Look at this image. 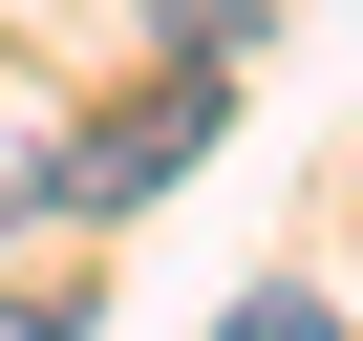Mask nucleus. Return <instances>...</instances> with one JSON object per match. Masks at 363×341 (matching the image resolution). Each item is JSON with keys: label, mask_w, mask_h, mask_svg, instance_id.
I'll return each mask as SVG.
<instances>
[{"label": "nucleus", "mask_w": 363, "mask_h": 341, "mask_svg": "<svg viewBox=\"0 0 363 341\" xmlns=\"http://www.w3.org/2000/svg\"><path fill=\"white\" fill-rule=\"evenodd\" d=\"M0 341H86V320H65V299H0Z\"/></svg>", "instance_id": "f03ea898"}, {"label": "nucleus", "mask_w": 363, "mask_h": 341, "mask_svg": "<svg viewBox=\"0 0 363 341\" xmlns=\"http://www.w3.org/2000/svg\"><path fill=\"white\" fill-rule=\"evenodd\" d=\"M214 341H363V320H342V299H320V277H257V299H235V320H214Z\"/></svg>", "instance_id": "f257e3e1"}]
</instances>
